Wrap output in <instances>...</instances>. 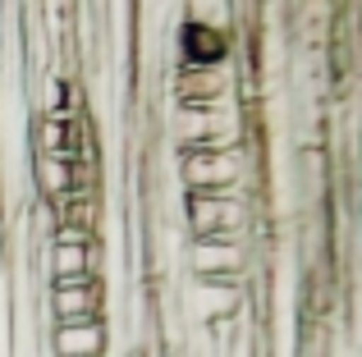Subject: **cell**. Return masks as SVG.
Wrapping results in <instances>:
<instances>
[{"label":"cell","mask_w":362,"mask_h":357,"mask_svg":"<svg viewBox=\"0 0 362 357\" xmlns=\"http://www.w3.org/2000/svg\"><path fill=\"white\" fill-rule=\"evenodd\" d=\"M184 51L193 55L197 69H211V64L225 55V37L216 32V28H206V23H193V28L184 32Z\"/></svg>","instance_id":"8992f818"},{"label":"cell","mask_w":362,"mask_h":357,"mask_svg":"<svg viewBox=\"0 0 362 357\" xmlns=\"http://www.w3.org/2000/svg\"><path fill=\"white\" fill-rule=\"evenodd\" d=\"M37 183H42V193L51 197H64L78 188V178H74V161H60V156H42L37 161Z\"/></svg>","instance_id":"52a82bcc"},{"label":"cell","mask_w":362,"mask_h":357,"mask_svg":"<svg viewBox=\"0 0 362 357\" xmlns=\"http://www.w3.org/2000/svg\"><path fill=\"white\" fill-rule=\"evenodd\" d=\"M239 165H234L230 152H206V147H188L184 161V178L197 188V193H221L225 183H234Z\"/></svg>","instance_id":"7a4b0ae2"},{"label":"cell","mask_w":362,"mask_h":357,"mask_svg":"<svg viewBox=\"0 0 362 357\" xmlns=\"http://www.w3.org/2000/svg\"><path fill=\"white\" fill-rule=\"evenodd\" d=\"M97 279H88V284H55V312H60V325L69 321H97Z\"/></svg>","instance_id":"277c9868"},{"label":"cell","mask_w":362,"mask_h":357,"mask_svg":"<svg viewBox=\"0 0 362 357\" xmlns=\"http://www.w3.org/2000/svg\"><path fill=\"white\" fill-rule=\"evenodd\" d=\"M188 215H193V229L202 238H230V229L243 220V211L225 193H193L188 197Z\"/></svg>","instance_id":"6da1fadb"},{"label":"cell","mask_w":362,"mask_h":357,"mask_svg":"<svg viewBox=\"0 0 362 357\" xmlns=\"http://www.w3.org/2000/svg\"><path fill=\"white\" fill-rule=\"evenodd\" d=\"M55 353L60 357H101L106 353V325L101 321H69L55 330Z\"/></svg>","instance_id":"3957f363"},{"label":"cell","mask_w":362,"mask_h":357,"mask_svg":"<svg viewBox=\"0 0 362 357\" xmlns=\"http://www.w3.org/2000/svg\"><path fill=\"white\" fill-rule=\"evenodd\" d=\"M193 266L202 275H230L239 266V252L230 248V238H197L193 243Z\"/></svg>","instance_id":"5b68a950"}]
</instances>
